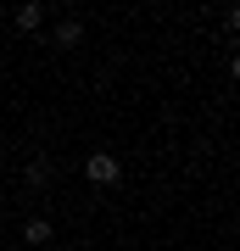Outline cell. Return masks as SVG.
I'll return each mask as SVG.
<instances>
[{"label":"cell","instance_id":"3","mask_svg":"<svg viewBox=\"0 0 240 251\" xmlns=\"http://www.w3.org/2000/svg\"><path fill=\"white\" fill-rule=\"evenodd\" d=\"M11 23H17L23 34H39V28H45V6H34V0H28V6L11 11Z\"/></svg>","mask_w":240,"mask_h":251},{"label":"cell","instance_id":"5","mask_svg":"<svg viewBox=\"0 0 240 251\" xmlns=\"http://www.w3.org/2000/svg\"><path fill=\"white\" fill-rule=\"evenodd\" d=\"M23 179L34 184V190H45V184H51V162H45V156H34V162H28V173H23Z\"/></svg>","mask_w":240,"mask_h":251},{"label":"cell","instance_id":"4","mask_svg":"<svg viewBox=\"0 0 240 251\" xmlns=\"http://www.w3.org/2000/svg\"><path fill=\"white\" fill-rule=\"evenodd\" d=\"M23 240L28 246H51V224H45V218H28V224H23Z\"/></svg>","mask_w":240,"mask_h":251},{"label":"cell","instance_id":"2","mask_svg":"<svg viewBox=\"0 0 240 251\" xmlns=\"http://www.w3.org/2000/svg\"><path fill=\"white\" fill-rule=\"evenodd\" d=\"M79 39H84V23H79V17H62V23L51 28V45H56V50H73Z\"/></svg>","mask_w":240,"mask_h":251},{"label":"cell","instance_id":"1","mask_svg":"<svg viewBox=\"0 0 240 251\" xmlns=\"http://www.w3.org/2000/svg\"><path fill=\"white\" fill-rule=\"evenodd\" d=\"M84 179L95 184V190H112L117 179H123V162H117L112 151H89V162H84Z\"/></svg>","mask_w":240,"mask_h":251}]
</instances>
